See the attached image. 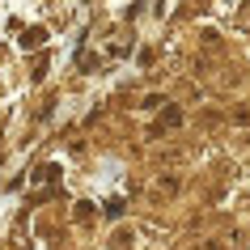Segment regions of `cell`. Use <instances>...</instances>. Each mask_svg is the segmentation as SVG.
<instances>
[{
	"label": "cell",
	"instance_id": "2",
	"mask_svg": "<svg viewBox=\"0 0 250 250\" xmlns=\"http://www.w3.org/2000/svg\"><path fill=\"white\" fill-rule=\"evenodd\" d=\"M106 216H123V199H110L106 204Z\"/></svg>",
	"mask_w": 250,
	"mask_h": 250
},
{
	"label": "cell",
	"instance_id": "1",
	"mask_svg": "<svg viewBox=\"0 0 250 250\" xmlns=\"http://www.w3.org/2000/svg\"><path fill=\"white\" fill-rule=\"evenodd\" d=\"M42 39H47L42 30H26V34H21V47H42Z\"/></svg>",
	"mask_w": 250,
	"mask_h": 250
}]
</instances>
